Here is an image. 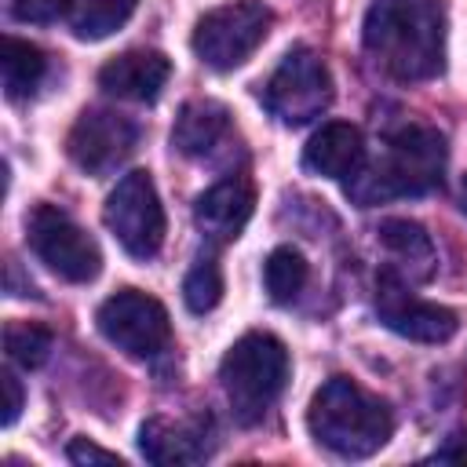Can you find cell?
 I'll use <instances>...</instances> for the list:
<instances>
[{"label":"cell","instance_id":"cell-1","mask_svg":"<svg viewBox=\"0 0 467 467\" xmlns=\"http://www.w3.org/2000/svg\"><path fill=\"white\" fill-rule=\"evenodd\" d=\"M361 44L383 77L431 80L445 66V7L441 0H372Z\"/></svg>","mask_w":467,"mask_h":467},{"label":"cell","instance_id":"cell-2","mask_svg":"<svg viewBox=\"0 0 467 467\" xmlns=\"http://www.w3.org/2000/svg\"><path fill=\"white\" fill-rule=\"evenodd\" d=\"M306 427L317 445L343 460H365L379 452L394 434V412L347 376L321 383L306 409Z\"/></svg>","mask_w":467,"mask_h":467},{"label":"cell","instance_id":"cell-3","mask_svg":"<svg viewBox=\"0 0 467 467\" xmlns=\"http://www.w3.org/2000/svg\"><path fill=\"white\" fill-rule=\"evenodd\" d=\"M445 135L431 124H401L376 164H365L354 179H347V193L368 208L390 197H420L441 186L445 171Z\"/></svg>","mask_w":467,"mask_h":467},{"label":"cell","instance_id":"cell-4","mask_svg":"<svg viewBox=\"0 0 467 467\" xmlns=\"http://www.w3.org/2000/svg\"><path fill=\"white\" fill-rule=\"evenodd\" d=\"M219 383L237 423H259L288 383V350L270 332H244L219 361Z\"/></svg>","mask_w":467,"mask_h":467},{"label":"cell","instance_id":"cell-5","mask_svg":"<svg viewBox=\"0 0 467 467\" xmlns=\"http://www.w3.org/2000/svg\"><path fill=\"white\" fill-rule=\"evenodd\" d=\"M270 26H274V11L263 0H230L197 18L190 44L204 66L226 73L255 55Z\"/></svg>","mask_w":467,"mask_h":467},{"label":"cell","instance_id":"cell-6","mask_svg":"<svg viewBox=\"0 0 467 467\" xmlns=\"http://www.w3.org/2000/svg\"><path fill=\"white\" fill-rule=\"evenodd\" d=\"M26 241L33 255L69 285H88L102 270V252L95 237L55 204H36L26 215Z\"/></svg>","mask_w":467,"mask_h":467},{"label":"cell","instance_id":"cell-7","mask_svg":"<svg viewBox=\"0 0 467 467\" xmlns=\"http://www.w3.org/2000/svg\"><path fill=\"white\" fill-rule=\"evenodd\" d=\"M332 102V77L317 51L292 47L263 88V106L288 128L317 120Z\"/></svg>","mask_w":467,"mask_h":467},{"label":"cell","instance_id":"cell-8","mask_svg":"<svg viewBox=\"0 0 467 467\" xmlns=\"http://www.w3.org/2000/svg\"><path fill=\"white\" fill-rule=\"evenodd\" d=\"M106 230L135 259H153L164 244V208L150 171H128L102 208Z\"/></svg>","mask_w":467,"mask_h":467},{"label":"cell","instance_id":"cell-9","mask_svg":"<svg viewBox=\"0 0 467 467\" xmlns=\"http://www.w3.org/2000/svg\"><path fill=\"white\" fill-rule=\"evenodd\" d=\"M95 325L128 358H157L171 343V317H168L164 303L139 288L113 292L99 306Z\"/></svg>","mask_w":467,"mask_h":467},{"label":"cell","instance_id":"cell-10","mask_svg":"<svg viewBox=\"0 0 467 467\" xmlns=\"http://www.w3.org/2000/svg\"><path fill=\"white\" fill-rule=\"evenodd\" d=\"M139 146V124L117 109H84L66 135V153L84 175L117 171Z\"/></svg>","mask_w":467,"mask_h":467},{"label":"cell","instance_id":"cell-11","mask_svg":"<svg viewBox=\"0 0 467 467\" xmlns=\"http://www.w3.org/2000/svg\"><path fill=\"white\" fill-rule=\"evenodd\" d=\"M376 310H379V321L405 336V339H416V343H445L456 336L460 321H456V310L441 306V303H427V299H416L405 285V277L387 266L376 281Z\"/></svg>","mask_w":467,"mask_h":467},{"label":"cell","instance_id":"cell-12","mask_svg":"<svg viewBox=\"0 0 467 467\" xmlns=\"http://www.w3.org/2000/svg\"><path fill=\"white\" fill-rule=\"evenodd\" d=\"M139 449L157 467H182L201 463L215 449V434L208 420H171V416H150L139 427Z\"/></svg>","mask_w":467,"mask_h":467},{"label":"cell","instance_id":"cell-13","mask_svg":"<svg viewBox=\"0 0 467 467\" xmlns=\"http://www.w3.org/2000/svg\"><path fill=\"white\" fill-rule=\"evenodd\" d=\"M255 208V186L244 175H230L215 186H208L193 201V223L208 244H230Z\"/></svg>","mask_w":467,"mask_h":467},{"label":"cell","instance_id":"cell-14","mask_svg":"<svg viewBox=\"0 0 467 467\" xmlns=\"http://www.w3.org/2000/svg\"><path fill=\"white\" fill-rule=\"evenodd\" d=\"M168 77H171L168 55L146 51V47L124 51V55L109 58V62L99 69L102 91H106V95H117V99H128V102H153V99L164 91Z\"/></svg>","mask_w":467,"mask_h":467},{"label":"cell","instance_id":"cell-15","mask_svg":"<svg viewBox=\"0 0 467 467\" xmlns=\"http://www.w3.org/2000/svg\"><path fill=\"white\" fill-rule=\"evenodd\" d=\"M303 168L310 175H321V179H354L361 168H365V139L354 124L347 120H332V124H321L310 142L303 146Z\"/></svg>","mask_w":467,"mask_h":467},{"label":"cell","instance_id":"cell-16","mask_svg":"<svg viewBox=\"0 0 467 467\" xmlns=\"http://www.w3.org/2000/svg\"><path fill=\"white\" fill-rule=\"evenodd\" d=\"M230 135V109L215 99H193L171 124V146L182 157H208Z\"/></svg>","mask_w":467,"mask_h":467},{"label":"cell","instance_id":"cell-17","mask_svg":"<svg viewBox=\"0 0 467 467\" xmlns=\"http://www.w3.org/2000/svg\"><path fill=\"white\" fill-rule=\"evenodd\" d=\"M0 73H4V91L7 99H26L40 88L44 73H47V58L36 44L18 40V36H4L0 44Z\"/></svg>","mask_w":467,"mask_h":467},{"label":"cell","instance_id":"cell-18","mask_svg":"<svg viewBox=\"0 0 467 467\" xmlns=\"http://www.w3.org/2000/svg\"><path fill=\"white\" fill-rule=\"evenodd\" d=\"M383 248L398 259V266H409V277H431L434 270V244L423 234L420 223L409 219H383L379 223Z\"/></svg>","mask_w":467,"mask_h":467},{"label":"cell","instance_id":"cell-19","mask_svg":"<svg viewBox=\"0 0 467 467\" xmlns=\"http://www.w3.org/2000/svg\"><path fill=\"white\" fill-rule=\"evenodd\" d=\"M139 0H69L66 22L77 40H102L135 15Z\"/></svg>","mask_w":467,"mask_h":467},{"label":"cell","instance_id":"cell-20","mask_svg":"<svg viewBox=\"0 0 467 467\" xmlns=\"http://www.w3.org/2000/svg\"><path fill=\"white\" fill-rule=\"evenodd\" d=\"M263 281H266V292L274 303H292L306 281H310V263L303 259L299 248L292 244H281L266 255V266H263Z\"/></svg>","mask_w":467,"mask_h":467},{"label":"cell","instance_id":"cell-21","mask_svg":"<svg viewBox=\"0 0 467 467\" xmlns=\"http://www.w3.org/2000/svg\"><path fill=\"white\" fill-rule=\"evenodd\" d=\"M51 347H55L51 328H44L36 321H7V328H4V350L22 368H40L47 361Z\"/></svg>","mask_w":467,"mask_h":467},{"label":"cell","instance_id":"cell-22","mask_svg":"<svg viewBox=\"0 0 467 467\" xmlns=\"http://www.w3.org/2000/svg\"><path fill=\"white\" fill-rule=\"evenodd\" d=\"M219 299H223V270H219L215 255H204L190 266V274L182 281V303L193 314H208Z\"/></svg>","mask_w":467,"mask_h":467},{"label":"cell","instance_id":"cell-23","mask_svg":"<svg viewBox=\"0 0 467 467\" xmlns=\"http://www.w3.org/2000/svg\"><path fill=\"white\" fill-rule=\"evenodd\" d=\"M15 18L18 22H33V26H47V22H58L66 18L69 11V0H15Z\"/></svg>","mask_w":467,"mask_h":467},{"label":"cell","instance_id":"cell-24","mask_svg":"<svg viewBox=\"0 0 467 467\" xmlns=\"http://www.w3.org/2000/svg\"><path fill=\"white\" fill-rule=\"evenodd\" d=\"M66 456H69L73 463H117V467H124V460H120L117 452L99 449V445H95V441H88V438H73V441H69V449H66Z\"/></svg>","mask_w":467,"mask_h":467},{"label":"cell","instance_id":"cell-25","mask_svg":"<svg viewBox=\"0 0 467 467\" xmlns=\"http://www.w3.org/2000/svg\"><path fill=\"white\" fill-rule=\"evenodd\" d=\"M0 383H4V394H7V401H4V427H11L18 420V412H22V383H18L15 372H4Z\"/></svg>","mask_w":467,"mask_h":467},{"label":"cell","instance_id":"cell-26","mask_svg":"<svg viewBox=\"0 0 467 467\" xmlns=\"http://www.w3.org/2000/svg\"><path fill=\"white\" fill-rule=\"evenodd\" d=\"M460 208H463V215H467V179H463V186H460Z\"/></svg>","mask_w":467,"mask_h":467}]
</instances>
